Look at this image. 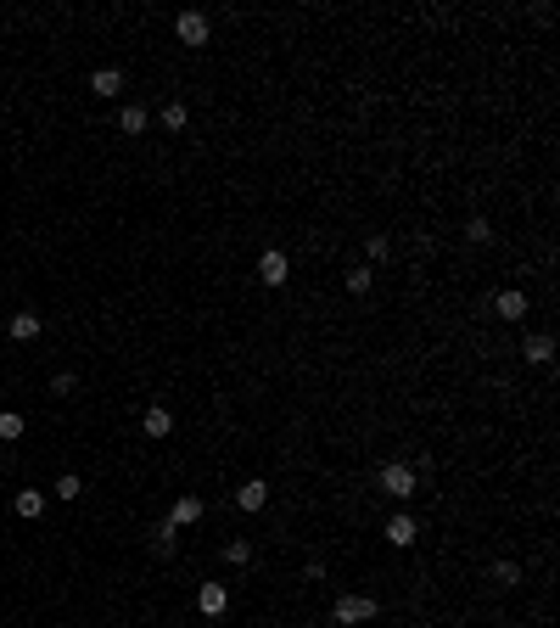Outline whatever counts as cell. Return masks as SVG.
<instances>
[{"mask_svg":"<svg viewBox=\"0 0 560 628\" xmlns=\"http://www.w3.org/2000/svg\"><path fill=\"white\" fill-rule=\"evenodd\" d=\"M213 505H219V500H208V494H174L163 516L174 522V528H185V533H191V528H202V522H208V511H213Z\"/></svg>","mask_w":560,"mask_h":628,"instance_id":"cell-6","label":"cell"},{"mask_svg":"<svg viewBox=\"0 0 560 628\" xmlns=\"http://www.w3.org/2000/svg\"><path fill=\"white\" fill-rule=\"evenodd\" d=\"M129 85H135V79H129L124 62H96V68L84 73V96L96 101V107H118Z\"/></svg>","mask_w":560,"mask_h":628,"instance_id":"cell-2","label":"cell"},{"mask_svg":"<svg viewBox=\"0 0 560 628\" xmlns=\"http://www.w3.org/2000/svg\"><path fill=\"white\" fill-rule=\"evenodd\" d=\"M45 511H51V494H45V488H17L12 494V516L17 522H45Z\"/></svg>","mask_w":560,"mask_h":628,"instance_id":"cell-9","label":"cell"},{"mask_svg":"<svg viewBox=\"0 0 560 628\" xmlns=\"http://www.w3.org/2000/svg\"><path fill=\"white\" fill-rule=\"evenodd\" d=\"M230 505H236L241 516H264L269 505H275V483H269V477H241V483L230 488Z\"/></svg>","mask_w":560,"mask_h":628,"instance_id":"cell-5","label":"cell"},{"mask_svg":"<svg viewBox=\"0 0 560 628\" xmlns=\"http://www.w3.org/2000/svg\"><path fill=\"white\" fill-rule=\"evenodd\" d=\"M0 331H6V337H12L17 348H34V343L45 337V314H40V309H17Z\"/></svg>","mask_w":560,"mask_h":628,"instance_id":"cell-7","label":"cell"},{"mask_svg":"<svg viewBox=\"0 0 560 628\" xmlns=\"http://www.w3.org/2000/svg\"><path fill=\"white\" fill-rule=\"evenodd\" d=\"M168 40L180 45V51H208L213 45V12L208 6H180L174 23H168Z\"/></svg>","mask_w":560,"mask_h":628,"instance_id":"cell-1","label":"cell"},{"mask_svg":"<svg viewBox=\"0 0 560 628\" xmlns=\"http://www.w3.org/2000/svg\"><path fill=\"white\" fill-rule=\"evenodd\" d=\"M135 427H140V438H146V443H168L174 432H180V410H174L168 399H146Z\"/></svg>","mask_w":560,"mask_h":628,"instance_id":"cell-3","label":"cell"},{"mask_svg":"<svg viewBox=\"0 0 560 628\" xmlns=\"http://www.w3.org/2000/svg\"><path fill=\"white\" fill-rule=\"evenodd\" d=\"M376 281H381V270L376 264H364V258H353L348 270H342V292H348V298H370Z\"/></svg>","mask_w":560,"mask_h":628,"instance_id":"cell-10","label":"cell"},{"mask_svg":"<svg viewBox=\"0 0 560 628\" xmlns=\"http://www.w3.org/2000/svg\"><path fill=\"white\" fill-rule=\"evenodd\" d=\"M51 500L84 505V500H90V477H84L79 466H62V471H56V483H51Z\"/></svg>","mask_w":560,"mask_h":628,"instance_id":"cell-8","label":"cell"},{"mask_svg":"<svg viewBox=\"0 0 560 628\" xmlns=\"http://www.w3.org/2000/svg\"><path fill=\"white\" fill-rule=\"evenodd\" d=\"M112 129H118L124 141H146V135H152V101L124 96L118 107H112Z\"/></svg>","mask_w":560,"mask_h":628,"instance_id":"cell-4","label":"cell"},{"mask_svg":"<svg viewBox=\"0 0 560 628\" xmlns=\"http://www.w3.org/2000/svg\"><path fill=\"white\" fill-rule=\"evenodd\" d=\"M28 438V415L23 410H0V443H23Z\"/></svg>","mask_w":560,"mask_h":628,"instance_id":"cell-11","label":"cell"}]
</instances>
